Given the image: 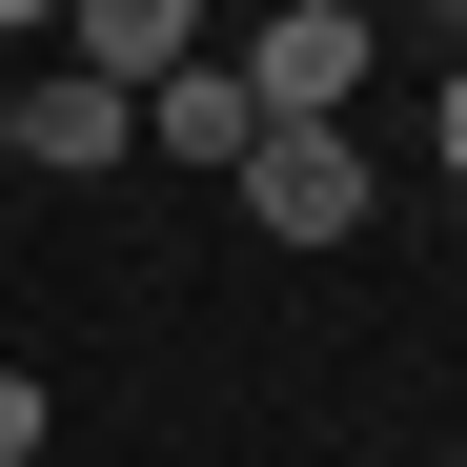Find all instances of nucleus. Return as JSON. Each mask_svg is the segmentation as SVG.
<instances>
[{"mask_svg":"<svg viewBox=\"0 0 467 467\" xmlns=\"http://www.w3.org/2000/svg\"><path fill=\"white\" fill-rule=\"evenodd\" d=\"M223 183H244L265 244H346V223H366V142H346V122H265Z\"/></svg>","mask_w":467,"mask_h":467,"instance_id":"1","label":"nucleus"},{"mask_svg":"<svg viewBox=\"0 0 467 467\" xmlns=\"http://www.w3.org/2000/svg\"><path fill=\"white\" fill-rule=\"evenodd\" d=\"M366 61H386V41H366V0H285V21L244 41V102H265V122H346V102H366Z\"/></svg>","mask_w":467,"mask_h":467,"instance_id":"2","label":"nucleus"},{"mask_svg":"<svg viewBox=\"0 0 467 467\" xmlns=\"http://www.w3.org/2000/svg\"><path fill=\"white\" fill-rule=\"evenodd\" d=\"M0 142L82 183V163H122V142H142V102H122V82H82V61H41V82H0Z\"/></svg>","mask_w":467,"mask_h":467,"instance_id":"3","label":"nucleus"},{"mask_svg":"<svg viewBox=\"0 0 467 467\" xmlns=\"http://www.w3.org/2000/svg\"><path fill=\"white\" fill-rule=\"evenodd\" d=\"M61 61H82V82H183V61H203V0H61Z\"/></svg>","mask_w":467,"mask_h":467,"instance_id":"4","label":"nucleus"},{"mask_svg":"<svg viewBox=\"0 0 467 467\" xmlns=\"http://www.w3.org/2000/svg\"><path fill=\"white\" fill-rule=\"evenodd\" d=\"M142 142H163V163H244V142H265V102H244V61H183V82H142Z\"/></svg>","mask_w":467,"mask_h":467,"instance_id":"5","label":"nucleus"},{"mask_svg":"<svg viewBox=\"0 0 467 467\" xmlns=\"http://www.w3.org/2000/svg\"><path fill=\"white\" fill-rule=\"evenodd\" d=\"M61 447V407H41V366H0V467H41Z\"/></svg>","mask_w":467,"mask_h":467,"instance_id":"6","label":"nucleus"},{"mask_svg":"<svg viewBox=\"0 0 467 467\" xmlns=\"http://www.w3.org/2000/svg\"><path fill=\"white\" fill-rule=\"evenodd\" d=\"M427 163H447V183H467V61H447V102H427Z\"/></svg>","mask_w":467,"mask_h":467,"instance_id":"7","label":"nucleus"},{"mask_svg":"<svg viewBox=\"0 0 467 467\" xmlns=\"http://www.w3.org/2000/svg\"><path fill=\"white\" fill-rule=\"evenodd\" d=\"M41 21H61V0H0V61H21V41H41Z\"/></svg>","mask_w":467,"mask_h":467,"instance_id":"8","label":"nucleus"},{"mask_svg":"<svg viewBox=\"0 0 467 467\" xmlns=\"http://www.w3.org/2000/svg\"><path fill=\"white\" fill-rule=\"evenodd\" d=\"M0 82H21V61H0Z\"/></svg>","mask_w":467,"mask_h":467,"instance_id":"9","label":"nucleus"},{"mask_svg":"<svg viewBox=\"0 0 467 467\" xmlns=\"http://www.w3.org/2000/svg\"><path fill=\"white\" fill-rule=\"evenodd\" d=\"M447 467H467V447H447Z\"/></svg>","mask_w":467,"mask_h":467,"instance_id":"10","label":"nucleus"}]
</instances>
